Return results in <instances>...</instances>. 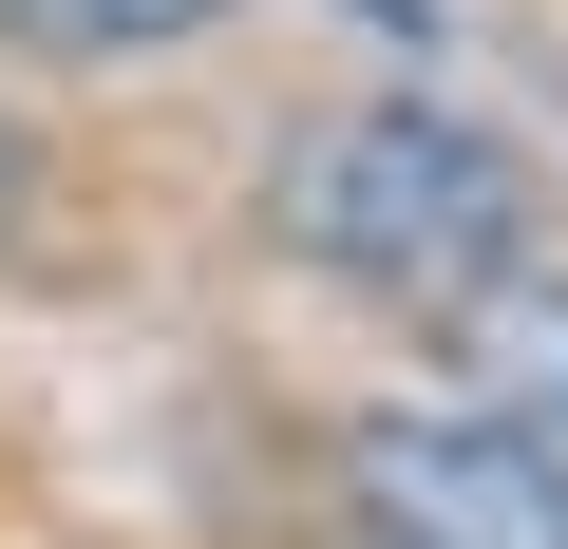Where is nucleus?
Wrapping results in <instances>:
<instances>
[{"mask_svg": "<svg viewBox=\"0 0 568 549\" xmlns=\"http://www.w3.org/2000/svg\"><path fill=\"white\" fill-rule=\"evenodd\" d=\"M265 246L323 265L342 304H436L455 323L530 246V171H511V133H474L436 95H342L265 152Z\"/></svg>", "mask_w": 568, "mask_h": 549, "instance_id": "f257e3e1", "label": "nucleus"}, {"mask_svg": "<svg viewBox=\"0 0 568 549\" xmlns=\"http://www.w3.org/2000/svg\"><path fill=\"white\" fill-rule=\"evenodd\" d=\"M342 530H379V549H568V474L530 436L455 417V398H398V417L342 436Z\"/></svg>", "mask_w": 568, "mask_h": 549, "instance_id": "f03ea898", "label": "nucleus"}, {"mask_svg": "<svg viewBox=\"0 0 568 549\" xmlns=\"http://www.w3.org/2000/svg\"><path fill=\"white\" fill-rule=\"evenodd\" d=\"M455 417H493V436H530L568 474V265L549 246H511L493 285L455 304Z\"/></svg>", "mask_w": 568, "mask_h": 549, "instance_id": "7ed1b4c3", "label": "nucleus"}, {"mask_svg": "<svg viewBox=\"0 0 568 549\" xmlns=\"http://www.w3.org/2000/svg\"><path fill=\"white\" fill-rule=\"evenodd\" d=\"M246 0H0V58H77V77H114V58H190V39H227Z\"/></svg>", "mask_w": 568, "mask_h": 549, "instance_id": "20e7f679", "label": "nucleus"}, {"mask_svg": "<svg viewBox=\"0 0 568 549\" xmlns=\"http://www.w3.org/2000/svg\"><path fill=\"white\" fill-rule=\"evenodd\" d=\"M39 227V152H20V114H0V246Z\"/></svg>", "mask_w": 568, "mask_h": 549, "instance_id": "39448f33", "label": "nucleus"}, {"mask_svg": "<svg viewBox=\"0 0 568 549\" xmlns=\"http://www.w3.org/2000/svg\"><path fill=\"white\" fill-rule=\"evenodd\" d=\"M342 549H379V530H342Z\"/></svg>", "mask_w": 568, "mask_h": 549, "instance_id": "423d86ee", "label": "nucleus"}]
</instances>
